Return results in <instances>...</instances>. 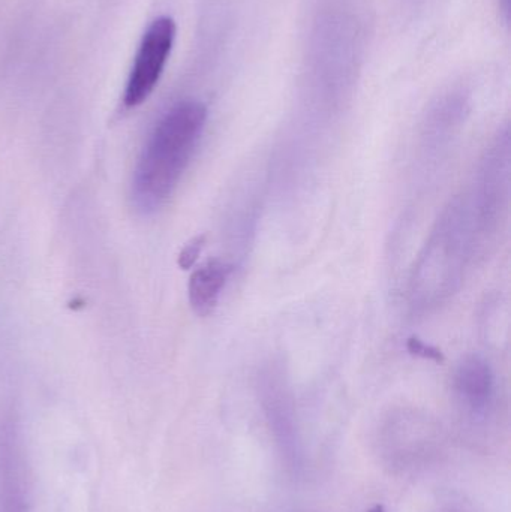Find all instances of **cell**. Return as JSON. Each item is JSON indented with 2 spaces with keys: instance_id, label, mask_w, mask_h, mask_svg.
<instances>
[{
  "instance_id": "obj_1",
  "label": "cell",
  "mask_w": 511,
  "mask_h": 512,
  "mask_svg": "<svg viewBox=\"0 0 511 512\" xmlns=\"http://www.w3.org/2000/svg\"><path fill=\"white\" fill-rule=\"evenodd\" d=\"M482 249L467 194L455 198L414 265L408 285L411 309L423 315L446 303L461 288L474 255Z\"/></svg>"
},
{
  "instance_id": "obj_2",
  "label": "cell",
  "mask_w": 511,
  "mask_h": 512,
  "mask_svg": "<svg viewBox=\"0 0 511 512\" xmlns=\"http://www.w3.org/2000/svg\"><path fill=\"white\" fill-rule=\"evenodd\" d=\"M207 108L198 101L174 105L156 125L134 174V201L155 212L170 198L200 143Z\"/></svg>"
},
{
  "instance_id": "obj_3",
  "label": "cell",
  "mask_w": 511,
  "mask_h": 512,
  "mask_svg": "<svg viewBox=\"0 0 511 512\" xmlns=\"http://www.w3.org/2000/svg\"><path fill=\"white\" fill-rule=\"evenodd\" d=\"M482 246L488 245L509 212L510 135L504 132L486 153L473 189L467 192Z\"/></svg>"
},
{
  "instance_id": "obj_4",
  "label": "cell",
  "mask_w": 511,
  "mask_h": 512,
  "mask_svg": "<svg viewBox=\"0 0 511 512\" xmlns=\"http://www.w3.org/2000/svg\"><path fill=\"white\" fill-rule=\"evenodd\" d=\"M258 388L261 408L279 457L290 474L299 475L305 468V450L290 384L282 369L272 366L264 370Z\"/></svg>"
},
{
  "instance_id": "obj_5",
  "label": "cell",
  "mask_w": 511,
  "mask_h": 512,
  "mask_svg": "<svg viewBox=\"0 0 511 512\" xmlns=\"http://www.w3.org/2000/svg\"><path fill=\"white\" fill-rule=\"evenodd\" d=\"M437 424L414 411L390 415L380 432L381 457L393 471L408 472L422 468L440 447Z\"/></svg>"
},
{
  "instance_id": "obj_6",
  "label": "cell",
  "mask_w": 511,
  "mask_h": 512,
  "mask_svg": "<svg viewBox=\"0 0 511 512\" xmlns=\"http://www.w3.org/2000/svg\"><path fill=\"white\" fill-rule=\"evenodd\" d=\"M174 39L176 23L173 18L159 17L150 24L126 84L125 104L128 107H137L152 95L173 50Z\"/></svg>"
},
{
  "instance_id": "obj_7",
  "label": "cell",
  "mask_w": 511,
  "mask_h": 512,
  "mask_svg": "<svg viewBox=\"0 0 511 512\" xmlns=\"http://www.w3.org/2000/svg\"><path fill=\"white\" fill-rule=\"evenodd\" d=\"M453 390L459 403L473 417H485L495 397V375L480 355H467L456 367Z\"/></svg>"
},
{
  "instance_id": "obj_8",
  "label": "cell",
  "mask_w": 511,
  "mask_h": 512,
  "mask_svg": "<svg viewBox=\"0 0 511 512\" xmlns=\"http://www.w3.org/2000/svg\"><path fill=\"white\" fill-rule=\"evenodd\" d=\"M233 273V265L222 259H210L189 279V303L198 316H207L218 306L222 291Z\"/></svg>"
},
{
  "instance_id": "obj_9",
  "label": "cell",
  "mask_w": 511,
  "mask_h": 512,
  "mask_svg": "<svg viewBox=\"0 0 511 512\" xmlns=\"http://www.w3.org/2000/svg\"><path fill=\"white\" fill-rule=\"evenodd\" d=\"M408 351L416 357L423 358V360L435 361V363H443L444 355L440 349L435 346L429 345L425 340L413 336L408 339Z\"/></svg>"
},
{
  "instance_id": "obj_10",
  "label": "cell",
  "mask_w": 511,
  "mask_h": 512,
  "mask_svg": "<svg viewBox=\"0 0 511 512\" xmlns=\"http://www.w3.org/2000/svg\"><path fill=\"white\" fill-rule=\"evenodd\" d=\"M206 245V237L198 236L186 243L179 255V265L183 270H189L197 262L198 256L203 252Z\"/></svg>"
},
{
  "instance_id": "obj_11",
  "label": "cell",
  "mask_w": 511,
  "mask_h": 512,
  "mask_svg": "<svg viewBox=\"0 0 511 512\" xmlns=\"http://www.w3.org/2000/svg\"><path fill=\"white\" fill-rule=\"evenodd\" d=\"M506 5L509 6V0H506Z\"/></svg>"
},
{
  "instance_id": "obj_12",
  "label": "cell",
  "mask_w": 511,
  "mask_h": 512,
  "mask_svg": "<svg viewBox=\"0 0 511 512\" xmlns=\"http://www.w3.org/2000/svg\"><path fill=\"white\" fill-rule=\"evenodd\" d=\"M449 512H456V511H449Z\"/></svg>"
}]
</instances>
